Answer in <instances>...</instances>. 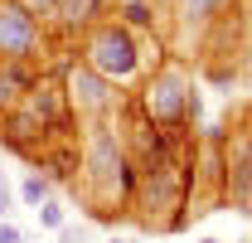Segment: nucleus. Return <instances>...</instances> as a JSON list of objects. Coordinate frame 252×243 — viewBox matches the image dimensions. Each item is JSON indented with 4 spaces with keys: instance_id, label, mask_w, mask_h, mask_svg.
<instances>
[{
    "instance_id": "nucleus-14",
    "label": "nucleus",
    "mask_w": 252,
    "mask_h": 243,
    "mask_svg": "<svg viewBox=\"0 0 252 243\" xmlns=\"http://www.w3.org/2000/svg\"><path fill=\"white\" fill-rule=\"evenodd\" d=\"M0 243H25V234H20L10 219H0Z\"/></svg>"
},
{
    "instance_id": "nucleus-17",
    "label": "nucleus",
    "mask_w": 252,
    "mask_h": 243,
    "mask_svg": "<svg viewBox=\"0 0 252 243\" xmlns=\"http://www.w3.org/2000/svg\"><path fill=\"white\" fill-rule=\"evenodd\" d=\"M248 78H252V49H248Z\"/></svg>"
},
{
    "instance_id": "nucleus-5",
    "label": "nucleus",
    "mask_w": 252,
    "mask_h": 243,
    "mask_svg": "<svg viewBox=\"0 0 252 243\" xmlns=\"http://www.w3.org/2000/svg\"><path fill=\"white\" fill-rule=\"evenodd\" d=\"M228 195L252 219V141H233L228 146Z\"/></svg>"
},
{
    "instance_id": "nucleus-19",
    "label": "nucleus",
    "mask_w": 252,
    "mask_h": 243,
    "mask_svg": "<svg viewBox=\"0 0 252 243\" xmlns=\"http://www.w3.org/2000/svg\"><path fill=\"white\" fill-rule=\"evenodd\" d=\"M112 243H126V239H112Z\"/></svg>"
},
{
    "instance_id": "nucleus-3",
    "label": "nucleus",
    "mask_w": 252,
    "mask_h": 243,
    "mask_svg": "<svg viewBox=\"0 0 252 243\" xmlns=\"http://www.w3.org/2000/svg\"><path fill=\"white\" fill-rule=\"evenodd\" d=\"M39 44H44L39 20H34L20 0H0V59L25 63V59L39 54Z\"/></svg>"
},
{
    "instance_id": "nucleus-9",
    "label": "nucleus",
    "mask_w": 252,
    "mask_h": 243,
    "mask_svg": "<svg viewBox=\"0 0 252 243\" xmlns=\"http://www.w3.org/2000/svg\"><path fill=\"white\" fill-rule=\"evenodd\" d=\"M223 5H228V0H185V10H180V15H185L189 25H204V20L223 15Z\"/></svg>"
},
{
    "instance_id": "nucleus-16",
    "label": "nucleus",
    "mask_w": 252,
    "mask_h": 243,
    "mask_svg": "<svg viewBox=\"0 0 252 243\" xmlns=\"http://www.w3.org/2000/svg\"><path fill=\"white\" fill-rule=\"evenodd\" d=\"M5 209H10V185H5V175H0V219H5Z\"/></svg>"
},
{
    "instance_id": "nucleus-13",
    "label": "nucleus",
    "mask_w": 252,
    "mask_h": 243,
    "mask_svg": "<svg viewBox=\"0 0 252 243\" xmlns=\"http://www.w3.org/2000/svg\"><path fill=\"white\" fill-rule=\"evenodd\" d=\"M59 243H88V229H83V224H63V229H59Z\"/></svg>"
},
{
    "instance_id": "nucleus-7",
    "label": "nucleus",
    "mask_w": 252,
    "mask_h": 243,
    "mask_svg": "<svg viewBox=\"0 0 252 243\" xmlns=\"http://www.w3.org/2000/svg\"><path fill=\"white\" fill-rule=\"evenodd\" d=\"M97 10H102V0H54V15H59L68 30H83V25H93Z\"/></svg>"
},
{
    "instance_id": "nucleus-18",
    "label": "nucleus",
    "mask_w": 252,
    "mask_h": 243,
    "mask_svg": "<svg viewBox=\"0 0 252 243\" xmlns=\"http://www.w3.org/2000/svg\"><path fill=\"white\" fill-rule=\"evenodd\" d=\"M199 243H219V239H199Z\"/></svg>"
},
{
    "instance_id": "nucleus-11",
    "label": "nucleus",
    "mask_w": 252,
    "mask_h": 243,
    "mask_svg": "<svg viewBox=\"0 0 252 243\" xmlns=\"http://www.w3.org/2000/svg\"><path fill=\"white\" fill-rule=\"evenodd\" d=\"M39 224H44V229H63V224H68L59 200H44V204H39Z\"/></svg>"
},
{
    "instance_id": "nucleus-20",
    "label": "nucleus",
    "mask_w": 252,
    "mask_h": 243,
    "mask_svg": "<svg viewBox=\"0 0 252 243\" xmlns=\"http://www.w3.org/2000/svg\"><path fill=\"white\" fill-rule=\"evenodd\" d=\"M248 243H252V239H248Z\"/></svg>"
},
{
    "instance_id": "nucleus-15",
    "label": "nucleus",
    "mask_w": 252,
    "mask_h": 243,
    "mask_svg": "<svg viewBox=\"0 0 252 243\" xmlns=\"http://www.w3.org/2000/svg\"><path fill=\"white\" fill-rule=\"evenodd\" d=\"M30 15H54V0H20Z\"/></svg>"
},
{
    "instance_id": "nucleus-4",
    "label": "nucleus",
    "mask_w": 252,
    "mask_h": 243,
    "mask_svg": "<svg viewBox=\"0 0 252 243\" xmlns=\"http://www.w3.org/2000/svg\"><path fill=\"white\" fill-rule=\"evenodd\" d=\"M63 88H68V102H73L83 117H112V107H117V92H112V83H107V78H97L88 63H73Z\"/></svg>"
},
{
    "instance_id": "nucleus-2",
    "label": "nucleus",
    "mask_w": 252,
    "mask_h": 243,
    "mask_svg": "<svg viewBox=\"0 0 252 243\" xmlns=\"http://www.w3.org/2000/svg\"><path fill=\"white\" fill-rule=\"evenodd\" d=\"M189 83L180 68H156L151 73V83L141 92V112L151 117V126L160 131H175V126H185V107H189Z\"/></svg>"
},
{
    "instance_id": "nucleus-6",
    "label": "nucleus",
    "mask_w": 252,
    "mask_h": 243,
    "mask_svg": "<svg viewBox=\"0 0 252 243\" xmlns=\"http://www.w3.org/2000/svg\"><path fill=\"white\" fill-rule=\"evenodd\" d=\"M20 112L34 117L44 131H59L63 122H68V117H63V92L49 88V83H34V88L25 92V102H20Z\"/></svg>"
},
{
    "instance_id": "nucleus-12",
    "label": "nucleus",
    "mask_w": 252,
    "mask_h": 243,
    "mask_svg": "<svg viewBox=\"0 0 252 243\" xmlns=\"http://www.w3.org/2000/svg\"><path fill=\"white\" fill-rule=\"evenodd\" d=\"M15 83H10V73H5V68H0V117H5V112H10V107H15Z\"/></svg>"
},
{
    "instance_id": "nucleus-8",
    "label": "nucleus",
    "mask_w": 252,
    "mask_h": 243,
    "mask_svg": "<svg viewBox=\"0 0 252 243\" xmlns=\"http://www.w3.org/2000/svg\"><path fill=\"white\" fill-rule=\"evenodd\" d=\"M20 200H25L30 209H39L44 200H54V180H49L44 170H30V175L20 180Z\"/></svg>"
},
{
    "instance_id": "nucleus-10",
    "label": "nucleus",
    "mask_w": 252,
    "mask_h": 243,
    "mask_svg": "<svg viewBox=\"0 0 252 243\" xmlns=\"http://www.w3.org/2000/svg\"><path fill=\"white\" fill-rule=\"evenodd\" d=\"M131 25H136V30H151V25H156V10H151L146 0H126V30H131Z\"/></svg>"
},
{
    "instance_id": "nucleus-1",
    "label": "nucleus",
    "mask_w": 252,
    "mask_h": 243,
    "mask_svg": "<svg viewBox=\"0 0 252 243\" xmlns=\"http://www.w3.org/2000/svg\"><path fill=\"white\" fill-rule=\"evenodd\" d=\"M88 68H93L97 78H107V83H131L136 73H141V44H136V34L126 30V25H97L88 34Z\"/></svg>"
}]
</instances>
